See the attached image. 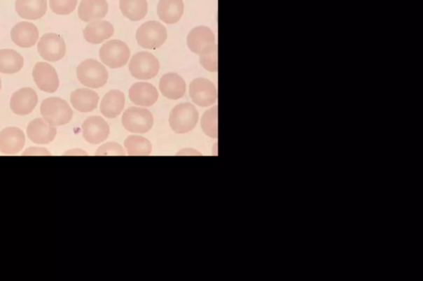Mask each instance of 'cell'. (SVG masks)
Masks as SVG:
<instances>
[{
	"mask_svg": "<svg viewBox=\"0 0 423 281\" xmlns=\"http://www.w3.org/2000/svg\"><path fill=\"white\" fill-rule=\"evenodd\" d=\"M125 106V96L119 90H111L106 94L100 103V112L107 118H116Z\"/></svg>",
	"mask_w": 423,
	"mask_h": 281,
	"instance_id": "7402d4cb",
	"label": "cell"
},
{
	"mask_svg": "<svg viewBox=\"0 0 423 281\" xmlns=\"http://www.w3.org/2000/svg\"><path fill=\"white\" fill-rule=\"evenodd\" d=\"M128 96L132 103L147 108L158 102L159 94L154 85L146 82H139L130 87Z\"/></svg>",
	"mask_w": 423,
	"mask_h": 281,
	"instance_id": "9a60e30c",
	"label": "cell"
},
{
	"mask_svg": "<svg viewBox=\"0 0 423 281\" xmlns=\"http://www.w3.org/2000/svg\"><path fill=\"white\" fill-rule=\"evenodd\" d=\"M178 155H201L199 152L191 150V149H186L181 151H179L177 154Z\"/></svg>",
	"mask_w": 423,
	"mask_h": 281,
	"instance_id": "d6a6232c",
	"label": "cell"
},
{
	"mask_svg": "<svg viewBox=\"0 0 423 281\" xmlns=\"http://www.w3.org/2000/svg\"><path fill=\"white\" fill-rule=\"evenodd\" d=\"M201 66L212 73L218 72V45L214 44L200 55Z\"/></svg>",
	"mask_w": 423,
	"mask_h": 281,
	"instance_id": "f1b7e54d",
	"label": "cell"
},
{
	"mask_svg": "<svg viewBox=\"0 0 423 281\" xmlns=\"http://www.w3.org/2000/svg\"><path fill=\"white\" fill-rule=\"evenodd\" d=\"M159 87L162 95L171 100L181 99L186 93V81L174 73H167L160 78Z\"/></svg>",
	"mask_w": 423,
	"mask_h": 281,
	"instance_id": "ac0fdd59",
	"label": "cell"
},
{
	"mask_svg": "<svg viewBox=\"0 0 423 281\" xmlns=\"http://www.w3.org/2000/svg\"><path fill=\"white\" fill-rule=\"evenodd\" d=\"M41 57L49 62H57L65 57L67 45L61 36L48 34L41 36L38 45Z\"/></svg>",
	"mask_w": 423,
	"mask_h": 281,
	"instance_id": "9c48e42d",
	"label": "cell"
},
{
	"mask_svg": "<svg viewBox=\"0 0 423 281\" xmlns=\"http://www.w3.org/2000/svg\"><path fill=\"white\" fill-rule=\"evenodd\" d=\"M41 114L50 126L67 125L73 117V110L67 101L59 98L45 99L41 105Z\"/></svg>",
	"mask_w": 423,
	"mask_h": 281,
	"instance_id": "6da1fadb",
	"label": "cell"
},
{
	"mask_svg": "<svg viewBox=\"0 0 423 281\" xmlns=\"http://www.w3.org/2000/svg\"><path fill=\"white\" fill-rule=\"evenodd\" d=\"M25 135L18 127H8L0 132V152L4 154L15 155L24 149Z\"/></svg>",
	"mask_w": 423,
	"mask_h": 281,
	"instance_id": "4fadbf2b",
	"label": "cell"
},
{
	"mask_svg": "<svg viewBox=\"0 0 423 281\" xmlns=\"http://www.w3.org/2000/svg\"><path fill=\"white\" fill-rule=\"evenodd\" d=\"M0 89H1V78H0Z\"/></svg>",
	"mask_w": 423,
	"mask_h": 281,
	"instance_id": "e575fe53",
	"label": "cell"
},
{
	"mask_svg": "<svg viewBox=\"0 0 423 281\" xmlns=\"http://www.w3.org/2000/svg\"><path fill=\"white\" fill-rule=\"evenodd\" d=\"M33 76L36 86L41 91L53 94L58 89V75L50 64L46 62L36 63L34 68Z\"/></svg>",
	"mask_w": 423,
	"mask_h": 281,
	"instance_id": "8fae6325",
	"label": "cell"
},
{
	"mask_svg": "<svg viewBox=\"0 0 423 281\" xmlns=\"http://www.w3.org/2000/svg\"><path fill=\"white\" fill-rule=\"evenodd\" d=\"M78 0H50V8L58 15H68L75 11Z\"/></svg>",
	"mask_w": 423,
	"mask_h": 281,
	"instance_id": "f546056e",
	"label": "cell"
},
{
	"mask_svg": "<svg viewBox=\"0 0 423 281\" xmlns=\"http://www.w3.org/2000/svg\"><path fill=\"white\" fill-rule=\"evenodd\" d=\"M114 27L110 22L104 20L90 22L84 30V38L91 44H100L113 35Z\"/></svg>",
	"mask_w": 423,
	"mask_h": 281,
	"instance_id": "44dd1931",
	"label": "cell"
},
{
	"mask_svg": "<svg viewBox=\"0 0 423 281\" xmlns=\"http://www.w3.org/2000/svg\"><path fill=\"white\" fill-rule=\"evenodd\" d=\"M122 123L127 131L134 134H145L153 127L154 118L149 110L132 107L126 110Z\"/></svg>",
	"mask_w": 423,
	"mask_h": 281,
	"instance_id": "52a82bcc",
	"label": "cell"
},
{
	"mask_svg": "<svg viewBox=\"0 0 423 281\" xmlns=\"http://www.w3.org/2000/svg\"><path fill=\"white\" fill-rule=\"evenodd\" d=\"M39 38L38 27L29 22H18L11 30V38L13 43L22 48L34 47Z\"/></svg>",
	"mask_w": 423,
	"mask_h": 281,
	"instance_id": "2e32d148",
	"label": "cell"
},
{
	"mask_svg": "<svg viewBox=\"0 0 423 281\" xmlns=\"http://www.w3.org/2000/svg\"><path fill=\"white\" fill-rule=\"evenodd\" d=\"M127 155L147 156L153 152V145L146 138L140 136H128L124 142Z\"/></svg>",
	"mask_w": 423,
	"mask_h": 281,
	"instance_id": "4316f807",
	"label": "cell"
},
{
	"mask_svg": "<svg viewBox=\"0 0 423 281\" xmlns=\"http://www.w3.org/2000/svg\"><path fill=\"white\" fill-rule=\"evenodd\" d=\"M190 95L193 102L197 106L208 108L217 102V87L207 78H195L190 85Z\"/></svg>",
	"mask_w": 423,
	"mask_h": 281,
	"instance_id": "ba28073f",
	"label": "cell"
},
{
	"mask_svg": "<svg viewBox=\"0 0 423 281\" xmlns=\"http://www.w3.org/2000/svg\"><path fill=\"white\" fill-rule=\"evenodd\" d=\"M39 96L31 87H22L11 96V108L18 116H26L35 109Z\"/></svg>",
	"mask_w": 423,
	"mask_h": 281,
	"instance_id": "7c38bea8",
	"label": "cell"
},
{
	"mask_svg": "<svg viewBox=\"0 0 423 281\" xmlns=\"http://www.w3.org/2000/svg\"><path fill=\"white\" fill-rule=\"evenodd\" d=\"M109 11V4L106 0H81L78 15L83 22H90L101 20Z\"/></svg>",
	"mask_w": 423,
	"mask_h": 281,
	"instance_id": "d6986e66",
	"label": "cell"
},
{
	"mask_svg": "<svg viewBox=\"0 0 423 281\" xmlns=\"http://www.w3.org/2000/svg\"><path fill=\"white\" fill-rule=\"evenodd\" d=\"M22 155H50V154L47 149L31 147V148L26 150Z\"/></svg>",
	"mask_w": 423,
	"mask_h": 281,
	"instance_id": "1f68e13d",
	"label": "cell"
},
{
	"mask_svg": "<svg viewBox=\"0 0 423 281\" xmlns=\"http://www.w3.org/2000/svg\"><path fill=\"white\" fill-rule=\"evenodd\" d=\"M183 8V0H160L158 15L165 24H174L181 20Z\"/></svg>",
	"mask_w": 423,
	"mask_h": 281,
	"instance_id": "cb8c5ba5",
	"label": "cell"
},
{
	"mask_svg": "<svg viewBox=\"0 0 423 281\" xmlns=\"http://www.w3.org/2000/svg\"><path fill=\"white\" fill-rule=\"evenodd\" d=\"M24 58L15 50H0V73L13 75V73L20 72L24 67Z\"/></svg>",
	"mask_w": 423,
	"mask_h": 281,
	"instance_id": "d4e9b609",
	"label": "cell"
},
{
	"mask_svg": "<svg viewBox=\"0 0 423 281\" xmlns=\"http://www.w3.org/2000/svg\"><path fill=\"white\" fill-rule=\"evenodd\" d=\"M99 96L95 91L80 89L74 91L71 95V103L78 112L90 113L98 107Z\"/></svg>",
	"mask_w": 423,
	"mask_h": 281,
	"instance_id": "603a6c76",
	"label": "cell"
},
{
	"mask_svg": "<svg viewBox=\"0 0 423 281\" xmlns=\"http://www.w3.org/2000/svg\"><path fill=\"white\" fill-rule=\"evenodd\" d=\"M18 15L27 20H38L48 11V0H16Z\"/></svg>",
	"mask_w": 423,
	"mask_h": 281,
	"instance_id": "ffe728a7",
	"label": "cell"
},
{
	"mask_svg": "<svg viewBox=\"0 0 423 281\" xmlns=\"http://www.w3.org/2000/svg\"><path fill=\"white\" fill-rule=\"evenodd\" d=\"M136 39L142 48L158 49L167 39V30L158 22H146L137 29Z\"/></svg>",
	"mask_w": 423,
	"mask_h": 281,
	"instance_id": "277c9868",
	"label": "cell"
},
{
	"mask_svg": "<svg viewBox=\"0 0 423 281\" xmlns=\"http://www.w3.org/2000/svg\"><path fill=\"white\" fill-rule=\"evenodd\" d=\"M130 49L120 40H111L102 45L99 50V57L106 66L111 69H119L130 61Z\"/></svg>",
	"mask_w": 423,
	"mask_h": 281,
	"instance_id": "5b68a950",
	"label": "cell"
},
{
	"mask_svg": "<svg viewBox=\"0 0 423 281\" xmlns=\"http://www.w3.org/2000/svg\"><path fill=\"white\" fill-rule=\"evenodd\" d=\"M119 6L123 15L133 22L144 20L148 11L146 0H119Z\"/></svg>",
	"mask_w": 423,
	"mask_h": 281,
	"instance_id": "484cf974",
	"label": "cell"
},
{
	"mask_svg": "<svg viewBox=\"0 0 423 281\" xmlns=\"http://www.w3.org/2000/svg\"><path fill=\"white\" fill-rule=\"evenodd\" d=\"M77 78L81 84L91 89H99L109 80V73L102 64L93 59H85L77 67Z\"/></svg>",
	"mask_w": 423,
	"mask_h": 281,
	"instance_id": "3957f363",
	"label": "cell"
},
{
	"mask_svg": "<svg viewBox=\"0 0 423 281\" xmlns=\"http://www.w3.org/2000/svg\"><path fill=\"white\" fill-rule=\"evenodd\" d=\"M160 63L154 55L139 52L133 55L130 63L131 75L140 80H148L158 75Z\"/></svg>",
	"mask_w": 423,
	"mask_h": 281,
	"instance_id": "8992f818",
	"label": "cell"
},
{
	"mask_svg": "<svg viewBox=\"0 0 423 281\" xmlns=\"http://www.w3.org/2000/svg\"><path fill=\"white\" fill-rule=\"evenodd\" d=\"M197 121L199 113L194 105L190 103L178 104L169 114V127L176 134H186L194 130Z\"/></svg>",
	"mask_w": 423,
	"mask_h": 281,
	"instance_id": "7a4b0ae2",
	"label": "cell"
},
{
	"mask_svg": "<svg viewBox=\"0 0 423 281\" xmlns=\"http://www.w3.org/2000/svg\"><path fill=\"white\" fill-rule=\"evenodd\" d=\"M66 155H87V153L84 150H73L67 152Z\"/></svg>",
	"mask_w": 423,
	"mask_h": 281,
	"instance_id": "836d02e7",
	"label": "cell"
},
{
	"mask_svg": "<svg viewBox=\"0 0 423 281\" xmlns=\"http://www.w3.org/2000/svg\"><path fill=\"white\" fill-rule=\"evenodd\" d=\"M215 43V35L208 27H197L187 36L188 49L197 55H200Z\"/></svg>",
	"mask_w": 423,
	"mask_h": 281,
	"instance_id": "e0dca14e",
	"label": "cell"
},
{
	"mask_svg": "<svg viewBox=\"0 0 423 281\" xmlns=\"http://www.w3.org/2000/svg\"><path fill=\"white\" fill-rule=\"evenodd\" d=\"M218 106L207 110L201 120L202 130L206 136L218 139Z\"/></svg>",
	"mask_w": 423,
	"mask_h": 281,
	"instance_id": "83f0119b",
	"label": "cell"
},
{
	"mask_svg": "<svg viewBox=\"0 0 423 281\" xmlns=\"http://www.w3.org/2000/svg\"><path fill=\"white\" fill-rule=\"evenodd\" d=\"M27 134L34 144L48 145L56 138L57 128L50 126L44 119L36 118L27 126Z\"/></svg>",
	"mask_w": 423,
	"mask_h": 281,
	"instance_id": "5bb4252c",
	"label": "cell"
},
{
	"mask_svg": "<svg viewBox=\"0 0 423 281\" xmlns=\"http://www.w3.org/2000/svg\"><path fill=\"white\" fill-rule=\"evenodd\" d=\"M84 139L92 145H99L108 139L110 134L109 124L101 117L87 118L82 125Z\"/></svg>",
	"mask_w": 423,
	"mask_h": 281,
	"instance_id": "30bf717a",
	"label": "cell"
},
{
	"mask_svg": "<svg viewBox=\"0 0 423 281\" xmlns=\"http://www.w3.org/2000/svg\"><path fill=\"white\" fill-rule=\"evenodd\" d=\"M125 154V150L116 142L106 143L101 145L95 153V155L97 156H124Z\"/></svg>",
	"mask_w": 423,
	"mask_h": 281,
	"instance_id": "4dcf8cb0",
	"label": "cell"
}]
</instances>
